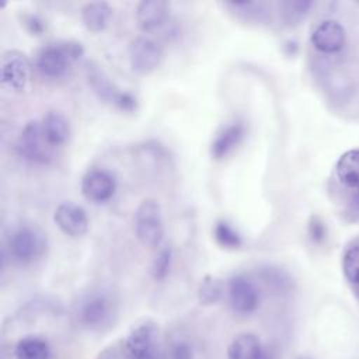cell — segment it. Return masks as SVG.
Masks as SVG:
<instances>
[{"instance_id": "6da1fadb", "label": "cell", "mask_w": 359, "mask_h": 359, "mask_svg": "<svg viewBox=\"0 0 359 359\" xmlns=\"http://www.w3.org/2000/svg\"><path fill=\"white\" fill-rule=\"evenodd\" d=\"M45 233L29 224H22L14 229L7 241L10 257L18 264H31L39 259L46 251Z\"/></svg>"}, {"instance_id": "7a4b0ae2", "label": "cell", "mask_w": 359, "mask_h": 359, "mask_svg": "<svg viewBox=\"0 0 359 359\" xmlns=\"http://www.w3.org/2000/svg\"><path fill=\"white\" fill-rule=\"evenodd\" d=\"M84 49L80 42L67 41L45 46L36 57V67L42 76L49 79L62 77L70 63L80 59Z\"/></svg>"}, {"instance_id": "3957f363", "label": "cell", "mask_w": 359, "mask_h": 359, "mask_svg": "<svg viewBox=\"0 0 359 359\" xmlns=\"http://www.w3.org/2000/svg\"><path fill=\"white\" fill-rule=\"evenodd\" d=\"M135 233L144 247H158L164 237L161 206L156 199H144L135 213Z\"/></svg>"}, {"instance_id": "277c9868", "label": "cell", "mask_w": 359, "mask_h": 359, "mask_svg": "<svg viewBox=\"0 0 359 359\" xmlns=\"http://www.w3.org/2000/svg\"><path fill=\"white\" fill-rule=\"evenodd\" d=\"M15 149L22 158L35 164H49L55 157V147L46 140L42 125L38 121H31L24 126Z\"/></svg>"}, {"instance_id": "5b68a950", "label": "cell", "mask_w": 359, "mask_h": 359, "mask_svg": "<svg viewBox=\"0 0 359 359\" xmlns=\"http://www.w3.org/2000/svg\"><path fill=\"white\" fill-rule=\"evenodd\" d=\"M31 77V63L25 53L11 49L1 55L0 81L11 91L25 90Z\"/></svg>"}, {"instance_id": "8992f818", "label": "cell", "mask_w": 359, "mask_h": 359, "mask_svg": "<svg viewBox=\"0 0 359 359\" xmlns=\"http://www.w3.org/2000/svg\"><path fill=\"white\" fill-rule=\"evenodd\" d=\"M128 55L132 70L139 74H147L161 63L163 49L153 38L139 35L130 41Z\"/></svg>"}, {"instance_id": "52a82bcc", "label": "cell", "mask_w": 359, "mask_h": 359, "mask_svg": "<svg viewBox=\"0 0 359 359\" xmlns=\"http://www.w3.org/2000/svg\"><path fill=\"white\" fill-rule=\"evenodd\" d=\"M88 81L94 93L104 102L115 105L122 111H133L136 108V98L128 91L118 90L98 67L88 69Z\"/></svg>"}, {"instance_id": "ba28073f", "label": "cell", "mask_w": 359, "mask_h": 359, "mask_svg": "<svg viewBox=\"0 0 359 359\" xmlns=\"http://www.w3.org/2000/svg\"><path fill=\"white\" fill-rule=\"evenodd\" d=\"M53 220L59 230L70 237H81L87 233L88 217L86 210L74 202H62L55 213Z\"/></svg>"}, {"instance_id": "9c48e42d", "label": "cell", "mask_w": 359, "mask_h": 359, "mask_svg": "<svg viewBox=\"0 0 359 359\" xmlns=\"http://www.w3.org/2000/svg\"><path fill=\"white\" fill-rule=\"evenodd\" d=\"M229 302L236 313H252L259 303L258 289L248 278L236 275L229 282Z\"/></svg>"}, {"instance_id": "30bf717a", "label": "cell", "mask_w": 359, "mask_h": 359, "mask_svg": "<svg viewBox=\"0 0 359 359\" xmlns=\"http://www.w3.org/2000/svg\"><path fill=\"white\" fill-rule=\"evenodd\" d=\"M116 189L114 175L105 170H90L81 180V194L86 199L101 203L112 198Z\"/></svg>"}, {"instance_id": "8fae6325", "label": "cell", "mask_w": 359, "mask_h": 359, "mask_svg": "<svg viewBox=\"0 0 359 359\" xmlns=\"http://www.w3.org/2000/svg\"><path fill=\"white\" fill-rule=\"evenodd\" d=\"M345 28L334 20L321 21L311 32L313 46L323 53L339 52L345 45Z\"/></svg>"}, {"instance_id": "7c38bea8", "label": "cell", "mask_w": 359, "mask_h": 359, "mask_svg": "<svg viewBox=\"0 0 359 359\" xmlns=\"http://www.w3.org/2000/svg\"><path fill=\"white\" fill-rule=\"evenodd\" d=\"M112 303L104 294L90 296L80 307V321L87 328H101L112 318Z\"/></svg>"}, {"instance_id": "4fadbf2b", "label": "cell", "mask_w": 359, "mask_h": 359, "mask_svg": "<svg viewBox=\"0 0 359 359\" xmlns=\"http://www.w3.org/2000/svg\"><path fill=\"white\" fill-rule=\"evenodd\" d=\"M170 6L164 0H143L136 7V21L142 31L150 32L160 28L168 18Z\"/></svg>"}, {"instance_id": "5bb4252c", "label": "cell", "mask_w": 359, "mask_h": 359, "mask_svg": "<svg viewBox=\"0 0 359 359\" xmlns=\"http://www.w3.org/2000/svg\"><path fill=\"white\" fill-rule=\"evenodd\" d=\"M157 338V327L151 321L137 324L128 335L125 341V353H139L154 351Z\"/></svg>"}, {"instance_id": "9a60e30c", "label": "cell", "mask_w": 359, "mask_h": 359, "mask_svg": "<svg viewBox=\"0 0 359 359\" xmlns=\"http://www.w3.org/2000/svg\"><path fill=\"white\" fill-rule=\"evenodd\" d=\"M244 125L241 122H233L224 126L213 139L210 146V154L213 158H223L231 153L243 140Z\"/></svg>"}, {"instance_id": "2e32d148", "label": "cell", "mask_w": 359, "mask_h": 359, "mask_svg": "<svg viewBox=\"0 0 359 359\" xmlns=\"http://www.w3.org/2000/svg\"><path fill=\"white\" fill-rule=\"evenodd\" d=\"M42 130L46 137V140L53 146H62L63 143L67 142L69 135H70V126L65 115H62L57 111H49L42 122Z\"/></svg>"}, {"instance_id": "e0dca14e", "label": "cell", "mask_w": 359, "mask_h": 359, "mask_svg": "<svg viewBox=\"0 0 359 359\" xmlns=\"http://www.w3.org/2000/svg\"><path fill=\"white\" fill-rule=\"evenodd\" d=\"M265 349L254 334L237 335L227 348L229 359H259Z\"/></svg>"}, {"instance_id": "ac0fdd59", "label": "cell", "mask_w": 359, "mask_h": 359, "mask_svg": "<svg viewBox=\"0 0 359 359\" xmlns=\"http://www.w3.org/2000/svg\"><path fill=\"white\" fill-rule=\"evenodd\" d=\"M112 15V8L105 1H91L83 6L81 8V21L83 25L90 32H100L107 25Z\"/></svg>"}, {"instance_id": "d6986e66", "label": "cell", "mask_w": 359, "mask_h": 359, "mask_svg": "<svg viewBox=\"0 0 359 359\" xmlns=\"http://www.w3.org/2000/svg\"><path fill=\"white\" fill-rule=\"evenodd\" d=\"M338 180L349 188L359 189V150H348L335 164Z\"/></svg>"}, {"instance_id": "ffe728a7", "label": "cell", "mask_w": 359, "mask_h": 359, "mask_svg": "<svg viewBox=\"0 0 359 359\" xmlns=\"http://www.w3.org/2000/svg\"><path fill=\"white\" fill-rule=\"evenodd\" d=\"M49 355L48 342L39 337L21 338L14 348L15 359H49Z\"/></svg>"}, {"instance_id": "44dd1931", "label": "cell", "mask_w": 359, "mask_h": 359, "mask_svg": "<svg viewBox=\"0 0 359 359\" xmlns=\"http://www.w3.org/2000/svg\"><path fill=\"white\" fill-rule=\"evenodd\" d=\"M313 1L309 0H287L279 4V14L282 21L292 27L297 25L310 11Z\"/></svg>"}, {"instance_id": "7402d4cb", "label": "cell", "mask_w": 359, "mask_h": 359, "mask_svg": "<svg viewBox=\"0 0 359 359\" xmlns=\"http://www.w3.org/2000/svg\"><path fill=\"white\" fill-rule=\"evenodd\" d=\"M213 237L224 248H238L243 244L241 236L224 220H219L213 227Z\"/></svg>"}, {"instance_id": "603a6c76", "label": "cell", "mask_w": 359, "mask_h": 359, "mask_svg": "<svg viewBox=\"0 0 359 359\" xmlns=\"http://www.w3.org/2000/svg\"><path fill=\"white\" fill-rule=\"evenodd\" d=\"M223 293V287L219 279L212 278V276H206L198 290V297L201 304L209 306V304H215L220 300Z\"/></svg>"}, {"instance_id": "cb8c5ba5", "label": "cell", "mask_w": 359, "mask_h": 359, "mask_svg": "<svg viewBox=\"0 0 359 359\" xmlns=\"http://www.w3.org/2000/svg\"><path fill=\"white\" fill-rule=\"evenodd\" d=\"M342 271L345 278L355 286L359 285V244L349 247L342 257Z\"/></svg>"}, {"instance_id": "d4e9b609", "label": "cell", "mask_w": 359, "mask_h": 359, "mask_svg": "<svg viewBox=\"0 0 359 359\" xmlns=\"http://www.w3.org/2000/svg\"><path fill=\"white\" fill-rule=\"evenodd\" d=\"M171 258L172 251L170 247H164L157 252L151 265V275L156 280H163L167 276L171 265Z\"/></svg>"}, {"instance_id": "484cf974", "label": "cell", "mask_w": 359, "mask_h": 359, "mask_svg": "<svg viewBox=\"0 0 359 359\" xmlns=\"http://www.w3.org/2000/svg\"><path fill=\"white\" fill-rule=\"evenodd\" d=\"M307 231H309V237L311 238V241L314 243H321L325 238L327 230L325 226L323 223V220L317 216H311L309 220V226H307Z\"/></svg>"}, {"instance_id": "4316f807", "label": "cell", "mask_w": 359, "mask_h": 359, "mask_svg": "<svg viewBox=\"0 0 359 359\" xmlns=\"http://www.w3.org/2000/svg\"><path fill=\"white\" fill-rule=\"evenodd\" d=\"M171 359H192V348L187 342H177L170 351Z\"/></svg>"}, {"instance_id": "83f0119b", "label": "cell", "mask_w": 359, "mask_h": 359, "mask_svg": "<svg viewBox=\"0 0 359 359\" xmlns=\"http://www.w3.org/2000/svg\"><path fill=\"white\" fill-rule=\"evenodd\" d=\"M126 359H156V353H154V351L129 353V355H126Z\"/></svg>"}, {"instance_id": "f1b7e54d", "label": "cell", "mask_w": 359, "mask_h": 359, "mask_svg": "<svg viewBox=\"0 0 359 359\" xmlns=\"http://www.w3.org/2000/svg\"><path fill=\"white\" fill-rule=\"evenodd\" d=\"M353 203H355V206L359 209V189H356V192H355V195H353Z\"/></svg>"}, {"instance_id": "f546056e", "label": "cell", "mask_w": 359, "mask_h": 359, "mask_svg": "<svg viewBox=\"0 0 359 359\" xmlns=\"http://www.w3.org/2000/svg\"><path fill=\"white\" fill-rule=\"evenodd\" d=\"M259 359H272V356H271V355H269V353L265 351Z\"/></svg>"}, {"instance_id": "4dcf8cb0", "label": "cell", "mask_w": 359, "mask_h": 359, "mask_svg": "<svg viewBox=\"0 0 359 359\" xmlns=\"http://www.w3.org/2000/svg\"><path fill=\"white\" fill-rule=\"evenodd\" d=\"M353 290H355V293H356V296L359 297V285H355L353 286Z\"/></svg>"}]
</instances>
